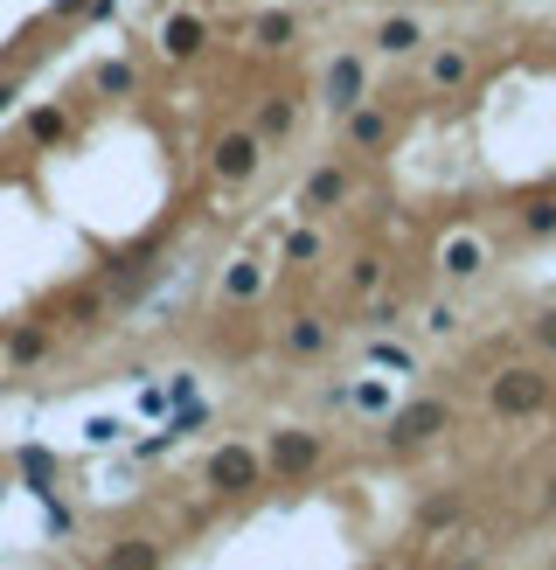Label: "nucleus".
<instances>
[{
  "label": "nucleus",
  "mask_w": 556,
  "mask_h": 570,
  "mask_svg": "<svg viewBox=\"0 0 556 570\" xmlns=\"http://www.w3.org/2000/svg\"><path fill=\"white\" fill-rule=\"evenodd\" d=\"M487 404H494V418H529V411L550 404V376H536V369H501L494 390H487Z\"/></svg>",
  "instance_id": "obj_1"
},
{
  "label": "nucleus",
  "mask_w": 556,
  "mask_h": 570,
  "mask_svg": "<svg viewBox=\"0 0 556 570\" xmlns=\"http://www.w3.org/2000/svg\"><path fill=\"white\" fill-rule=\"evenodd\" d=\"M438 431H445V404H404V411L390 418V445L411 452V445H431Z\"/></svg>",
  "instance_id": "obj_2"
},
{
  "label": "nucleus",
  "mask_w": 556,
  "mask_h": 570,
  "mask_svg": "<svg viewBox=\"0 0 556 570\" xmlns=\"http://www.w3.org/2000/svg\"><path fill=\"white\" fill-rule=\"evenodd\" d=\"M362 91H369V70H362V56H334L327 63V112H355L362 105Z\"/></svg>",
  "instance_id": "obj_3"
},
{
  "label": "nucleus",
  "mask_w": 556,
  "mask_h": 570,
  "mask_svg": "<svg viewBox=\"0 0 556 570\" xmlns=\"http://www.w3.org/2000/svg\"><path fill=\"white\" fill-rule=\"evenodd\" d=\"M209 487H216V494H244V487H258V452H251V445H223V452L209 459Z\"/></svg>",
  "instance_id": "obj_4"
},
{
  "label": "nucleus",
  "mask_w": 556,
  "mask_h": 570,
  "mask_svg": "<svg viewBox=\"0 0 556 570\" xmlns=\"http://www.w3.org/2000/svg\"><path fill=\"white\" fill-rule=\"evenodd\" d=\"M313 459H320V438H313V431H278V438H272V466L285 473V480L306 473Z\"/></svg>",
  "instance_id": "obj_5"
},
{
  "label": "nucleus",
  "mask_w": 556,
  "mask_h": 570,
  "mask_svg": "<svg viewBox=\"0 0 556 570\" xmlns=\"http://www.w3.org/2000/svg\"><path fill=\"white\" fill-rule=\"evenodd\" d=\"M258 167V133H230L216 146V181H244Z\"/></svg>",
  "instance_id": "obj_6"
},
{
  "label": "nucleus",
  "mask_w": 556,
  "mask_h": 570,
  "mask_svg": "<svg viewBox=\"0 0 556 570\" xmlns=\"http://www.w3.org/2000/svg\"><path fill=\"white\" fill-rule=\"evenodd\" d=\"M105 570H160V550H153L146 536H126V543H112Z\"/></svg>",
  "instance_id": "obj_7"
},
{
  "label": "nucleus",
  "mask_w": 556,
  "mask_h": 570,
  "mask_svg": "<svg viewBox=\"0 0 556 570\" xmlns=\"http://www.w3.org/2000/svg\"><path fill=\"white\" fill-rule=\"evenodd\" d=\"M417 42H424V28H417L411 14H397V21H383V28H376V49H390V56H411Z\"/></svg>",
  "instance_id": "obj_8"
},
{
  "label": "nucleus",
  "mask_w": 556,
  "mask_h": 570,
  "mask_svg": "<svg viewBox=\"0 0 556 570\" xmlns=\"http://www.w3.org/2000/svg\"><path fill=\"white\" fill-rule=\"evenodd\" d=\"M202 35H209V28H202L195 14H174V21H167V56H195Z\"/></svg>",
  "instance_id": "obj_9"
},
{
  "label": "nucleus",
  "mask_w": 556,
  "mask_h": 570,
  "mask_svg": "<svg viewBox=\"0 0 556 570\" xmlns=\"http://www.w3.org/2000/svg\"><path fill=\"white\" fill-rule=\"evenodd\" d=\"M480 258H487V251H480V237H452V244H445V272H452V279H473V272H480Z\"/></svg>",
  "instance_id": "obj_10"
},
{
  "label": "nucleus",
  "mask_w": 556,
  "mask_h": 570,
  "mask_svg": "<svg viewBox=\"0 0 556 570\" xmlns=\"http://www.w3.org/2000/svg\"><path fill=\"white\" fill-rule=\"evenodd\" d=\"M42 348H49V334H42V327H14V334H7V362H14V369L42 362Z\"/></svg>",
  "instance_id": "obj_11"
},
{
  "label": "nucleus",
  "mask_w": 556,
  "mask_h": 570,
  "mask_svg": "<svg viewBox=\"0 0 556 570\" xmlns=\"http://www.w3.org/2000/svg\"><path fill=\"white\" fill-rule=\"evenodd\" d=\"M348 140H355V146H383V140H390V119L355 105V112H348Z\"/></svg>",
  "instance_id": "obj_12"
},
{
  "label": "nucleus",
  "mask_w": 556,
  "mask_h": 570,
  "mask_svg": "<svg viewBox=\"0 0 556 570\" xmlns=\"http://www.w3.org/2000/svg\"><path fill=\"white\" fill-rule=\"evenodd\" d=\"M258 285H265V272H258L251 258H237V265L223 272V292H230V299H258Z\"/></svg>",
  "instance_id": "obj_13"
},
{
  "label": "nucleus",
  "mask_w": 556,
  "mask_h": 570,
  "mask_svg": "<svg viewBox=\"0 0 556 570\" xmlns=\"http://www.w3.org/2000/svg\"><path fill=\"white\" fill-rule=\"evenodd\" d=\"M466 70H473V63H466V49H438V56H431V84H445V91H452V84H466Z\"/></svg>",
  "instance_id": "obj_14"
},
{
  "label": "nucleus",
  "mask_w": 556,
  "mask_h": 570,
  "mask_svg": "<svg viewBox=\"0 0 556 570\" xmlns=\"http://www.w3.org/2000/svg\"><path fill=\"white\" fill-rule=\"evenodd\" d=\"M341 188H348V181H341L334 167H320V174L306 181V209H334V202H341Z\"/></svg>",
  "instance_id": "obj_15"
},
{
  "label": "nucleus",
  "mask_w": 556,
  "mask_h": 570,
  "mask_svg": "<svg viewBox=\"0 0 556 570\" xmlns=\"http://www.w3.org/2000/svg\"><path fill=\"white\" fill-rule=\"evenodd\" d=\"M285 341H292V355H320V348H327V327H320V320H292Z\"/></svg>",
  "instance_id": "obj_16"
},
{
  "label": "nucleus",
  "mask_w": 556,
  "mask_h": 570,
  "mask_svg": "<svg viewBox=\"0 0 556 570\" xmlns=\"http://www.w3.org/2000/svg\"><path fill=\"white\" fill-rule=\"evenodd\" d=\"M251 35H258V49H285V42H292V14H265Z\"/></svg>",
  "instance_id": "obj_17"
},
{
  "label": "nucleus",
  "mask_w": 556,
  "mask_h": 570,
  "mask_svg": "<svg viewBox=\"0 0 556 570\" xmlns=\"http://www.w3.org/2000/svg\"><path fill=\"white\" fill-rule=\"evenodd\" d=\"M522 230H529V237H550V230H556V202H550V195L522 209Z\"/></svg>",
  "instance_id": "obj_18"
},
{
  "label": "nucleus",
  "mask_w": 556,
  "mask_h": 570,
  "mask_svg": "<svg viewBox=\"0 0 556 570\" xmlns=\"http://www.w3.org/2000/svg\"><path fill=\"white\" fill-rule=\"evenodd\" d=\"M91 84H98L105 98H119V91H133V70H126V63H105V70H98Z\"/></svg>",
  "instance_id": "obj_19"
},
{
  "label": "nucleus",
  "mask_w": 556,
  "mask_h": 570,
  "mask_svg": "<svg viewBox=\"0 0 556 570\" xmlns=\"http://www.w3.org/2000/svg\"><path fill=\"white\" fill-rule=\"evenodd\" d=\"M285 258H292V265L320 258V237H313V230H292V237H285Z\"/></svg>",
  "instance_id": "obj_20"
},
{
  "label": "nucleus",
  "mask_w": 556,
  "mask_h": 570,
  "mask_svg": "<svg viewBox=\"0 0 556 570\" xmlns=\"http://www.w3.org/2000/svg\"><path fill=\"white\" fill-rule=\"evenodd\" d=\"M21 473H28V480H49V473H56V459H49V452H35V445H28V452H21Z\"/></svg>",
  "instance_id": "obj_21"
},
{
  "label": "nucleus",
  "mask_w": 556,
  "mask_h": 570,
  "mask_svg": "<svg viewBox=\"0 0 556 570\" xmlns=\"http://www.w3.org/2000/svg\"><path fill=\"white\" fill-rule=\"evenodd\" d=\"M285 126H292V105H285V98H278V105H265V119H258V133H285Z\"/></svg>",
  "instance_id": "obj_22"
},
{
  "label": "nucleus",
  "mask_w": 556,
  "mask_h": 570,
  "mask_svg": "<svg viewBox=\"0 0 556 570\" xmlns=\"http://www.w3.org/2000/svg\"><path fill=\"white\" fill-rule=\"evenodd\" d=\"M28 133H35V140H56V133H63V112H35Z\"/></svg>",
  "instance_id": "obj_23"
},
{
  "label": "nucleus",
  "mask_w": 556,
  "mask_h": 570,
  "mask_svg": "<svg viewBox=\"0 0 556 570\" xmlns=\"http://www.w3.org/2000/svg\"><path fill=\"white\" fill-rule=\"evenodd\" d=\"M376 285H383V265H376V258H362V265H355V292H376Z\"/></svg>",
  "instance_id": "obj_24"
},
{
  "label": "nucleus",
  "mask_w": 556,
  "mask_h": 570,
  "mask_svg": "<svg viewBox=\"0 0 556 570\" xmlns=\"http://www.w3.org/2000/svg\"><path fill=\"white\" fill-rule=\"evenodd\" d=\"M536 341H543V348L556 355V313H543V320H536Z\"/></svg>",
  "instance_id": "obj_25"
},
{
  "label": "nucleus",
  "mask_w": 556,
  "mask_h": 570,
  "mask_svg": "<svg viewBox=\"0 0 556 570\" xmlns=\"http://www.w3.org/2000/svg\"><path fill=\"white\" fill-rule=\"evenodd\" d=\"M543 508H550V515H556V480H550V494H543Z\"/></svg>",
  "instance_id": "obj_26"
},
{
  "label": "nucleus",
  "mask_w": 556,
  "mask_h": 570,
  "mask_svg": "<svg viewBox=\"0 0 556 570\" xmlns=\"http://www.w3.org/2000/svg\"><path fill=\"white\" fill-rule=\"evenodd\" d=\"M7 98H14V91H0V112H7Z\"/></svg>",
  "instance_id": "obj_27"
}]
</instances>
